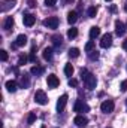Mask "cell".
I'll return each instance as SVG.
<instances>
[{"mask_svg": "<svg viewBox=\"0 0 127 128\" xmlns=\"http://www.w3.org/2000/svg\"><path fill=\"white\" fill-rule=\"evenodd\" d=\"M81 78H82V80H84V84H85V86H87L88 90H94L96 88L97 79H96V76L93 73H88L85 68H82V70H81Z\"/></svg>", "mask_w": 127, "mask_h": 128, "instance_id": "1", "label": "cell"}, {"mask_svg": "<svg viewBox=\"0 0 127 128\" xmlns=\"http://www.w3.org/2000/svg\"><path fill=\"white\" fill-rule=\"evenodd\" d=\"M114 107H115V104H114L112 100H105V101L100 104V109H102L103 113H111V112L114 110Z\"/></svg>", "mask_w": 127, "mask_h": 128, "instance_id": "2", "label": "cell"}, {"mask_svg": "<svg viewBox=\"0 0 127 128\" xmlns=\"http://www.w3.org/2000/svg\"><path fill=\"white\" fill-rule=\"evenodd\" d=\"M34 101H36L37 104H40V106H45V104L48 103L46 94H45L43 91H36V94H34Z\"/></svg>", "mask_w": 127, "mask_h": 128, "instance_id": "3", "label": "cell"}, {"mask_svg": "<svg viewBox=\"0 0 127 128\" xmlns=\"http://www.w3.org/2000/svg\"><path fill=\"white\" fill-rule=\"evenodd\" d=\"M43 26L54 30V28L58 27V18H57V16H49V18H46V20L43 21Z\"/></svg>", "mask_w": 127, "mask_h": 128, "instance_id": "4", "label": "cell"}, {"mask_svg": "<svg viewBox=\"0 0 127 128\" xmlns=\"http://www.w3.org/2000/svg\"><path fill=\"white\" fill-rule=\"evenodd\" d=\"M90 110V106L87 104V103H84V101H76L75 103V112H78L79 115L81 113H85V112H88Z\"/></svg>", "mask_w": 127, "mask_h": 128, "instance_id": "5", "label": "cell"}, {"mask_svg": "<svg viewBox=\"0 0 127 128\" xmlns=\"http://www.w3.org/2000/svg\"><path fill=\"white\" fill-rule=\"evenodd\" d=\"M112 45V34L111 33H106L102 36V40H100V46L102 48H109Z\"/></svg>", "mask_w": 127, "mask_h": 128, "instance_id": "6", "label": "cell"}, {"mask_svg": "<svg viewBox=\"0 0 127 128\" xmlns=\"http://www.w3.org/2000/svg\"><path fill=\"white\" fill-rule=\"evenodd\" d=\"M46 84H48L49 88H57V86L60 85V80H58V78H57L55 74H49V76L46 78Z\"/></svg>", "mask_w": 127, "mask_h": 128, "instance_id": "7", "label": "cell"}, {"mask_svg": "<svg viewBox=\"0 0 127 128\" xmlns=\"http://www.w3.org/2000/svg\"><path fill=\"white\" fill-rule=\"evenodd\" d=\"M75 125L76 127H79V128H84V127H87V124H88V119L84 116V115H78L76 118H75Z\"/></svg>", "mask_w": 127, "mask_h": 128, "instance_id": "8", "label": "cell"}, {"mask_svg": "<svg viewBox=\"0 0 127 128\" xmlns=\"http://www.w3.org/2000/svg\"><path fill=\"white\" fill-rule=\"evenodd\" d=\"M34 21H36L34 15H32V14H24V16H23V22H24V26L32 27L33 24H34Z\"/></svg>", "mask_w": 127, "mask_h": 128, "instance_id": "9", "label": "cell"}, {"mask_svg": "<svg viewBox=\"0 0 127 128\" xmlns=\"http://www.w3.org/2000/svg\"><path fill=\"white\" fill-rule=\"evenodd\" d=\"M126 26L120 21V20H117L115 21V33H117V36H123L124 33H126Z\"/></svg>", "mask_w": 127, "mask_h": 128, "instance_id": "10", "label": "cell"}, {"mask_svg": "<svg viewBox=\"0 0 127 128\" xmlns=\"http://www.w3.org/2000/svg\"><path fill=\"white\" fill-rule=\"evenodd\" d=\"M26 43H27V36H26V34H20V36L17 37L14 46H15V48H20V46H24Z\"/></svg>", "mask_w": 127, "mask_h": 128, "instance_id": "11", "label": "cell"}, {"mask_svg": "<svg viewBox=\"0 0 127 128\" xmlns=\"http://www.w3.org/2000/svg\"><path fill=\"white\" fill-rule=\"evenodd\" d=\"M66 103H67V96L63 94V96L58 98V101H57V110L58 112H61L64 107H66Z\"/></svg>", "mask_w": 127, "mask_h": 128, "instance_id": "12", "label": "cell"}, {"mask_svg": "<svg viewBox=\"0 0 127 128\" xmlns=\"http://www.w3.org/2000/svg\"><path fill=\"white\" fill-rule=\"evenodd\" d=\"M17 4V2L15 0H6V2H3V4H2V12H6V10H9L11 8H14Z\"/></svg>", "mask_w": 127, "mask_h": 128, "instance_id": "13", "label": "cell"}, {"mask_svg": "<svg viewBox=\"0 0 127 128\" xmlns=\"http://www.w3.org/2000/svg\"><path fill=\"white\" fill-rule=\"evenodd\" d=\"M76 20H78V14H76L75 10H70V12L67 14V22H69L70 26H73V24L76 22Z\"/></svg>", "mask_w": 127, "mask_h": 128, "instance_id": "14", "label": "cell"}, {"mask_svg": "<svg viewBox=\"0 0 127 128\" xmlns=\"http://www.w3.org/2000/svg\"><path fill=\"white\" fill-rule=\"evenodd\" d=\"M12 27H14V18L12 16H8L6 20H5V24H3V28L5 30H12Z\"/></svg>", "mask_w": 127, "mask_h": 128, "instance_id": "15", "label": "cell"}, {"mask_svg": "<svg viewBox=\"0 0 127 128\" xmlns=\"http://www.w3.org/2000/svg\"><path fill=\"white\" fill-rule=\"evenodd\" d=\"M17 88H18V85H17L15 80H8V82H6V90H8L9 92H15Z\"/></svg>", "mask_w": 127, "mask_h": 128, "instance_id": "16", "label": "cell"}, {"mask_svg": "<svg viewBox=\"0 0 127 128\" xmlns=\"http://www.w3.org/2000/svg\"><path fill=\"white\" fill-rule=\"evenodd\" d=\"M99 36H100V28H99V27H91V28H90V39H91V40H93V39H96V37H99Z\"/></svg>", "mask_w": 127, "mask_h": 128, "instance_id": "17", "label": "cell"}, {"mask_svg": "<svg viewBox=\"0 0 127 128\" xmlns=\"http://www.w3.org/2000/svg\"><path fill=\"white\" fill-rule=\"evenodd\" d=\"M42 55H43V58H45V60H48V61H49V60H52V49H51V48H45Z\"/></svg>", "mask_w": 127, "mask_h": 128, "instance_id": "18", "label": "cell"}, {"mask_svg": "<svg viewBox=\"0 0 127 128\" xmlns=\"http://www.w3.org/2000/svg\"><path fill=\"white\" fill-rule=\"evenodd\" d=\"M69 57L70 58H78L79 57V49L78 48H70L69 49Z\"/></svg>", "mask_w": 127, "mask_h": 128, "instance_id": "19", "label": "cell"}, {"mask_svg": "<svg viewBox=\"0 0 127 128\" xmlns=\"http://www.w3.org/2000/svg\"><path fill=\"white\" fill-rule=\"evenodd\" d=\"M64 74L66 76H72L73 74V66L72 64H66L64 66Z\"/></svg>", "mask_w": 127, "mask_h": 128, "instance_id": "20", "label": "cell"}, {"mask_svg": "<svg viewBox=\"0 0 127 128\" xmlns=\"http://www.w3.org/2000/svg\"><path fill=\"white\" fill-rule=\"evenodd\" d=\"M29 85H30V79H29V76H26V74L21 76V86H23V88H27Z\"/></svg>", "mask_w": 127, "mask_h": 128, "instance_id": "21", "label": "cell"}, {"mask_svg": "<svg viewBox=\"0 0 127 128\" xmlns=\"http://www.w3.org/2000/svg\"><path fill=\"white\" fill-rule=\"evenodd\" d=\"M76 36H78V30H76V28L72 27V28L67 30V37H69V39H75Z\"/></svg>", "mask_w": 127, "mask_h": 128, "instance_id": "22", "label": "cell"}, {"mask_svg": "<svg viewBox=\"0 0 127 128\" xmlns=\"http://www.w3.org/2000/svg\"><path fill=\"white\" fill-rule=\"evenodd\" d=\"M30 72H32L33 74H36V76H37V74H42V73H43V67L34 66V67H32V70H30Z\"/></svg>", "mask_w": 127, "mask_h": 128, "instance_id": "23", "label": "cell"}, {"mask_svg": "<svg viewBox=\"0 0 127 128\" xmlns=\"http://www.w3.org/2000/svg\"><path fill=\"white\" fill-rule=\"evenodd\" d=\"M85 51H87V52H91V51H94V42H93V40L87 42V45H85Z\"/></svg>", "mask_w": 127, "mask_h": 128, "instance_id": "24", "label": "cell"}, {"mask_svg": "<svg viewBox=\"0 0 127 128\" xmlns=\"http://www.w3.org/2000/svg\"><path fill=\"white\" fill-rule=\"evenodd\" d=\"M96 14H97V9H96L94 6H91V8H88V16L90 18H94Z\"/></svg>", "mask_w": 127, "mask_h": 128, "instance_id": "25", "label": "cell"}, {"mask_svg": "<svg viewBox=\"0 0 127 128\" xmlns=\"http://www.w3.org/2000/svg\"><path fill=\"white\" fill-rule=\"evenodd\" d=\"M88 57H90V60H97V58H99V52L94 49V51L88 52Z\"/></svg>", "mask_w": 127, "mask_h": 128, "instance_id": "26", "label": "cell"}, {"mask_svg": "<svg viewBox=\"0 0 127 128\" xmlns=\"http://www.w3.org/2000/svg\"><path fill=\"white\" fill-rule=\"evenodd\" d=\"M0 60L2 61H6L8 60V52L5 49H0Z\"/></svg>", "mask_w": 127, "mask_h": 128, "instance_id": "27", "label": "cell"}, {"mask_svg": "<svg viewBox=\"0 0 127 128\" xmlns=\"http://www.w3.org/2000/svg\"><path fill=\"white\" fill-rule=\"evenodd\" d=\"M34 121H36V113H30L29 118H27V122L29 124H34Z\"/></svg>", "mask_w": 127, "mask_h": 128, "instance_id": "28", "label": "cell"}, {"mask_svg": "<svg viewBox=\"0 0 127 128\" xmlns=\"http://www.w3.org/2000/svg\"><path fill=\"white\" fill-rule=\"evenodd\" d=\"M52 40H54V43H55V45H61V36H54V37H52Z\"/></svg>", "mask_w": 127, "mask_h": 128, "instance_id": "29", "label": "cell"}, {"mask_svg": "<svg viewBox=\"0 0 127 128\" xmlns=\"http://www.w3.org/2000/svg\"><path fill=\"white\" fill-rule=\"evenodd\" d=\"M26 61H27V57H26V55H21V57L18 58V64H20V66H23Z\"/></svg>", "mask_w": 127, "mask_h": 128, "instance_id": "30", "label": "cell"}, {"mask_svg": "<svg viewBox=\"0 0 127 128\" xmlns=\"http://www.w3.org/2000/svg\"><path fill=\"white\" fill-rule=\"evenodd\" d=\"M76 85H78L76 79H69V86H76Z\"/></svg>", "mask_w": 127, "mask_h": 128, "instance_id": "31", "label": "cell"}, {"mask_svg": "<svg viewBox=\"0 0 127 128\" xmlns=\"http://www.w3.org/2000/svg\"><path fill=\"white\" fill-rule=\"evenodd\" d=\"M57 3V0H45V4L46 6H54Z\"/></svg>", "mask_w": 127, "mask_h": 128, "instance_id": "32", "label": "cell"}, {"mask_svg": "<svg viewBox=\"0 0 127 128\" xmlns=\"http://www.w3.org/2000/svg\"><path fill=\"white\" fill-rule=\"evenodd\" d=\"M120 88H121V91H127V79L121 82V86H120Z\"/></svg>", "mask_w": 127, "mask_h": 128, "instance_id": "33", "label": "cell"}, {"mask_svg": "<svg viewBox=\"0 0 127 128\" xmlns=\"http://www.w3.org/2000/svg\"><path fill=\"white\" fill-rule=\"evenodd\" d=\"M123 48H124V51H127V39L123 42Z\"/></svg>", "mask_w": 127, "mask_h": 128, "instance_id": "34", "label": "cell"}, {"mask_svg": "<svg viewBox=\"0 0 127 128\" xmlns=\"http://www.w3.org/2000/svg\"><path fill=\"white\" fill-rule=\"evenodd\" d=\"M29 6L33 8V6H36V4H34V2H33V0H30V2H29Z\"/></svg>", "mask_w": 127, "mask_h": 128, "instance_id": "35", "label": "cell"}, {"mask_svg": "<svg viewBox=\"0 0 127 128\" xmlns=\"http://www.w3.org/2000/svg\"><path fill=\"white\" fill-rule=\"evenodd\" d=\"M66 2H67V3H70V2H73V0H66Z\"/></svg>", "mask_w": 127, "mask_h": 128, "instance_id": "36", "label": "cell"}, {"mask_svg": "<svg viewBox=\"0 0 127 128\" xmlns=\"http://www.w3.org/2000/svg\"><path fill=\"white\" fill-rule=\"evenodd\" d=\"M124 9H126V10H127V4H126V6H124Z\"/></svg>", "mask_w": 127, "mask_h": 128, "instance_id": "37", "label": "cell"}, {"mask_svg": "<svg viewBox=\"0 0 127 128\" xmlns=\"http://www.w3.org/2000/svg\"><path fill=\"white\" fill-rule=\"evenodd\" d=\"M106 2H111V0H106Z\"/></svg>", "mask_w": 127, "mask_h": 128, "instance_id": "38", "label": "cell"}, {"mask_svg": "<svg viewBox=\"0 0 127 128\" xmlns=\"http://www.w3.org/2000/svg\"><path fill=\"white\" fill-rule=\"evenodd\" d=\"M40 128H45V127H40Z\"/></svg>", "mask_w": 127, "mask_h": 128, "instance_id": "39", "label": "cell"}, {"mask_svg": "<svg viewBox=\"0 0 127 128\" xmlns=\"http://www.w3.org/2000/svg\"><path fill=\"white\" fill-rule=\"evenodd\" d=\"M108 128H111V127H108Z\"/></svg>", "mask_w": 127, "mask_h": 128, "instance_id": "40", "label": "cell"}]
</instances>
